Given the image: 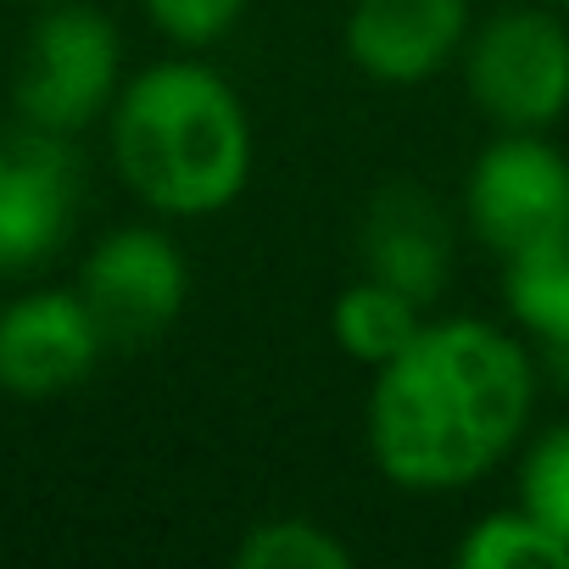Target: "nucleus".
Returning <instances> with one entry per match:
<instances>
[{
	"instance_id": "18",
	"label": "nucleus",
	"mask_w": 569,
	"mask_h": 569,
	"mask_svg": "<svg viewBox=\"0 0 569 569\" xmlns=\"http://www.w3.org/2000/svg\"><path fill=\"white\" fill-rule=\"evenodd\" d=\"M558 7H569V0H558Z\"/></svg>"
},
{
	"instance_id": "14",
	"label": "nucleus",
	"mask_w": 569,
	"mask_h": 569,
	"mask_svg": "<svg viewBox=\"0 0 569 569\" xmlns=\"http://www.w3.org/2000/svg\"><path fill=\"white\" fill-rule=\"evenodd\" d=\"M240 569H352V547L319 519H257L234 541Z\"/></svg>"
},
{
	"instance_id": "15",
	"label": "nucleus",
	"mask_w": 569,
	"mask_h": 569,
	"mask_svg": "<svg viewBox=\"0 0 569 569\" xmlns=\"http://www.w3.org/2000/svg\"><path fill=\"white\" fill-rule=\"evenodd\" d=\"M519 508L536 513L569 547V425L547 430L519 469Z\"/></svg>"
},
{
	"instance_id": "2",
	"label": "nucleus",
	"mask_w": 569,
	"mask_h": 569,
	"mask_svg": "<svg viewBox=\"0 0 569 569\" xmlns=\"http://www.w3.org/2000/svg\"><path fill=\"white\" fill-rule=\"evenodd\" d=\"M112 162L157 212H223L251 179L246 107L212 68L157 62L112 101Z\"/></svg>"
},
{
	"instance_id": "13",
	"label": "nucleus",
	"mask_w": 569,
	"mask_h": 569,
	"mask_svg": "<svg viewBox=\"0 0 569 569\" xmlns=\"http://www.w3.org/2000/svg\"><path fill=\"white\" fill-rule=\"evenodd\" d=\"M463 569H569V547L525 508H497L458 541Z\"/></svg>"
},
{
	"instance_id": "10",
	"label": "nucleus",
	"mask_w": 569,
	"mask_h": 569,
	"mask_svg": "<svg viewBox=\"0 0 569 569\" xmlns=\"http://www.w3.org/2000/svg\"><path fill=\"white\" fill-rule=\"evenodd\" d=\"M469 40V0H358L347 57L380 84H425Z\"/></svg>"
},
{
	"instance_id": "4",
	"label": "nucleus",
	"mask_w": 569,
	"mask_h": 569,
	"mask_svg": "<svg viewBox=\"0 0 569 569\" xmlns=\"http://www.w3.org/2000/svg\"><path fill=\"white\" fill-rule=\"evenodd\" d=\"M469 101L497 129H552L569 112V29L541 7H508L469 34Z\"/></svg>"
},
{
	"instance_id": "17",
	"label": "nucleus",
	"mask_w": 569,
	"mask_h": 569,
	"mask_svg": "<svg viewBox=\"0 0 569 569\" xmlns=\"http://www.w3.org/2000/svg\"><path fill=\"white\" fill-rule=\"evenodd\" d=\"M34 7H62V0H34Z\"/></svg>"
},
{
	"instance_id": "5",
	"label": "nucleus",
	"mask_w": 569,
	"mask_h": 569,
	"mask_svg": "<svg viewBox=\"0 0 569 569\" xmlns=\"http://www.w3.org/2000/svg\"><path fill=\"white\" fill-rule=\"evenodd\" d=\"M79 297H84L107 352H140L157 336H168L173 319L184 313L190 273H184L179 246L162 229L129 223V229H112L84 257Z\"/></svg>"
},
{
	"instance_id": "3",
	"label": "nucleus",
	"mask_w": 569,
	"mask_h": 569,
	"mask_svg": "<svg viewBox=\"0 0 569 569\" xmlns=\"http://www.w3.org/2000/svg\"><path fill=\"white\" fill-rule=\"evenodd\" d=\"M118 73H123V40L107 12L84 7V0L46 7L18 62L12 84L18 118L51 134H79L118 101L123 90Z\"/></svg>"
},
{
	"instance_id": "12",
	"label": "nucleus",
	"mask_w": 569,
	"mask_h": 569,
	"mask_svg": "<svg viewBox=\"0 0 569 569\" xmlns=\"http://www.w3.org/2000/svg\"><path fill=\"white\" fill-rule=\"evenodd\" d=\"M502 297L508 313L547 347L569 341V223L536 240L519 257H502Z\"/></svg>"
},
{
	"instance_id": "1",
	"label": "nucleus",
	"mask_w": 569,
	"mask_h": 569,
	"mask_svg": "<svg viewBox=\"0 0 569 569\" xmlns=\"http://www.w3.org/2000/svg\"><path fill=\"white\" fill-rule=\"evenodd\" d=\"M536 369L486 319H436L375 369L369 452L402 491H458L497 469L530 419Z\"/></svg>"
},
{
	"instance_id": "7",
	"label": "nucleus",
	"mask_w": 569,
	"mask_h": 569,
	"mask_svg": "<svg viewBox=\"0 0 569 569\" xmlns=\"http://www.w3.org/2000/svg\"><path fill=\"white\" fill-rule=\"evenodd\" d=\"M79 212L73 134L18 123L0 134V273H29L62 251Z\"/></svg>"
},
{
	"instance_id": "8",
	"label": "nucleus",
	"mask_w": 569,
	"mask_h": 569,
	"mask_svg": "<svg viewBox=\"0 0 569 569\" xmlns=\"http://www.w3.org/2000/svg\"><path fill=\"white\" fill-rule=\"evenodd\" d=\"M107 341L79 291H29L0 308V391L23 402L68 397L101 363Z\"/></svg>"
},
{
	"instance_id": "6",
	"label": "nucleus",
	"mask_w": 569,
	"mask_h": 569,
	"mask_svg": "<svg viewBox=\"0 0 569 569\" xmlns=\"http://www.w3.org/2000/svg\"><path fill=\"white\" fill-rule=\"evenodd\" d=\"M463 212L497 257H519L569 223V157L536 129H502L469 168Z\"/></svg>"
},
{
	"instance_id": "16",
	"label": "nucleus",
	"mask_w": 569,
	"mask_h": 569,
	"mask_svg": "<svg viewBox=\"0 0 569 569\" xmlns=\"http://www.w3.org/2000/svg\"><path fill=\"white\" fill-rule=\"evenodd\" d=\"M246 12V0H146V18L184 51L218 46Z\"/></svg>"
},
{
	"instance_id": "9",
	"label": "nucleus",
	"mask_w": 569,
	"mask_h": 569,
	"mask_svg": "<svg viewBox=\"0 0 569 569\" xmlns=\"http://www.w3.org/2000/svg\"><path fill=\"white\" fill-rule=\"evenodd\" d=\"M358 251L369 279L391 284L413 302H436L452 279V218L425 184L391 179L375 190L363 212Z\"/></svg>"
},
{
	"instance_id": "11",
	"label": "nucleus",
	"mask_w": 569,
	"mask_h": 569,
	"mask_svg": "<svg viewBox=\"0 0 569 569\" xmlns=\"http://www.w3.org/2000/svg\"><path fill=\"white\" fill-rule=\"evenodd\" d=\"M425 325H430V319H425V302L391 291V284H380V279H369V273H363L358 284H347V291L336 297V308H330V336H336V347H341L352 363H363V369L391 363L402 347H413V336H419Z\"/></svg>"
}]
</instances>
